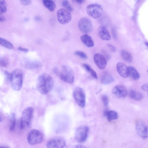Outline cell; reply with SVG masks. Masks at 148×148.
Masks as SVG:
<instances>
[{"instance_id": "d6986e66", "label": "cell", "mask_w": 148, "mask_h": 148, "mask_svg": "<svg viewBox=\"0 0 148 148\" xmlns=\"http://www.w3.org/2000/svg\"><path fill=\"white\" fill-rule=\"evenodd\" d=\"M129 76L134 80H137L140 77V75L137 70L134 67L128 66Z\"/></svg>"}, {"instance_id": "7a4b0ae2", "label": "cell", "mask_w": 148, "mask_h": 148, "mask_svg": "<svg viewBox=\"0 0 148 148\" xmlns=\"http://www.w3.org/2000/svg\"><path fill=\"white\" fill-rule=\"evenodd\" d=\"M8 81L11 88L13 90H20L23 84V73L21 70L19 69L14 70L10 73Z\"/></svg>"}, {"instance_id": "44dd1931", "label": "cell", "mask_w": 148, "mask_h": 148, "mask_svg": "<svg viewBox=\"0 0 148 148\" xmlns=\"http://www.w3.org/2000/svg\"><path fill=\"white\" fill-rule=\"evenodd\" d=\"M129 95L131 98L137 101H140L143 98L142 94L134 90H131L130 91Z\"/></svg>"}, {"instance_id": "e575fe53", "label": "cell", "mask_w": 148, "mask_h": 148, "mask_svg": "<svg viewBox=\"0 0 148 148\" xmlns=\"http://www.w3.org/2000/svg\"><path fill=\"white\" fill-rule=\"evenodd\" d=\"M5 20V18L2 14V13L0 12V21L1 22H2Z\"/></svg>"}, {"instance_id": "ba28073f", "label": "cell", "mask_w": 148, "mask_h": 148, "mask_svg": "<svg viewBox=\"0 0 148 148\" xmlns=\"http://www.w3.org/2000/svg\"><path fill=\"white\" fill-rule=\"evenodd\" d=\"M89 128L88 126L82 125L76 129L75 133V139L79 143L85 142L87 138Z\"/></svg>"}, {"instance_id": "52a82bcc", "label": "cell", "mask_w": 148, "mask_h": 148, "mask_svg": "<svg viewBox=\"0 0 148 148\" xmlns=\"http://www.w3.org/2000/svg\"><path fill=\"white\" fill-rule=\"evenodd\" d=\"M73 98L79 106L85 107L86 104V95L84 90L80 87H76L73 92Z\"/></svg>"}, {"instance_id": "1f68e13d", "label": "cell", "mask_w": 148, "mask_h": 148, "mask_svg": "<svg viewBox=\"0 0 148 148\" xmlns=\"http://www.w3.org/2000/svg\"><path fill=\"white\" fill-rule=\"evenodd\" d=\"M21 4L27 6L30 5L32 1L30 0H20Z\"/></svg>"}, {"instance_id": "d6a6232c", "label": "cell", "mask_w": 148, "mask_h": 148, "mask_svg": "<svg viewBox=\"0 0 148 148\" xmlns=\"http://www.w3.org/2000/svg\"><path fill=\"white\" fill-rule=\"evenodd\" d=\"M106 45L112 52H114L116 51V48L113 45L110 44H107Z\"/></svg>"}, {"instance_id": "8992f818", "label": "cell", "mask_w": 148, "mask_h": 148, "mask_svg": "<svg viewBox=\"0 0 148 148\" xmlns=\"http://www.w3.org/2000/svg\"><path fill=\"white\" fill-rule=\"evenodd\" d=\"M88 14L94 18L100 17L103 13V9L100 4L96 3L91 4L88 5L86 8Z\"/></svg>"}, {"instance_id": "603a6c76", "label": "cell", "mask_w": 148, "mask_h": 148, "mask_svg": "<svg viewBox=\"0 0 148 148\" xmlns=\"http://www.w3.org/2000/svg\"><path fill=\"white\" fill-rule=\"evenodd\" d=\"M104 114L106 116L108 120L109 121L116 119L118 117L117 113L114 110L106 111L104 112Z\"/></svg>"}, {"instance_id": "74e56055", "label": "cell", "mask_w": 148, "mask_h": 148, "mask_svg": "<svg viewBox=\"0 0 148 148\" xmlns=\"http://www.w3.org/2000/svg\"><path fill=\"white\" fill-rule=\"evenodd\" d=\"M75 2L79 4H81L84 2V0H73Z\"/></svg>"}, {"instance_id": "60d3db41", "label": "cell", "mask_w": 148, "mask_h": 148, "mask_svg": "<svg viewBox=\"0 0 148 148\" xmlns=\"http://www.w3.org/2000/svg\"><path fill=\"white\" fill-rule=\"evenodd\" d=\"M136 3H138L141 0H135Z\"/></svg>"}, {"instance_id": "836d02e7", "label": "cell", "mask_w": 148, "mask_h": 148, "mask_svg": "<svg viewBox=\"0 0 148 148\" xmlns=\"http://www.w3.org/2000/svg\"><path fill=\"white\" fill-rule=\"evenodd\" d=\"M141 89L143 90L148 92V84L143 85L141 87Z\"/></svg>"}, {"instance_id": "4316f807", "label": "cell", "mask_w": 148, "mask_h": 148, "mask_svg": "<svg viewBox=\"0 0 148 148\" xmlns=\"http://www.w3.org/2000/svg\"><path fill=\"white\" fill-rule=\"evenodd\" d=\"M0 12L2 13H5L7 10L6 2L5 0H0Z\"/></svg>"}, {"instance_id": "9c48e42d", "label": "cell", "mask_w": 148, "mask_h": 148, "mask_svg": "<svg viewBox=\"0 0 148 148\" xmlns=\"http://www.w3.org/2000/svg\"><path fill=\"white\" fill-rule=\"evenodd\" d=\"M57 17L59 22L62 24L69 23L72 18V16L70 11L64 8L60 9L57 11Z\"/></svg>"}, {"instance_id": "277c9868", "label": "cell", "mask_w": 148, "mask_h": 148, "mask_svg": "<svg viewBox=\"0 0 148 148\" xmlns=\"http://www.w3.org/2000/svg\"><path fill=\"white\" fill-rule=\"evenodd\" d=\"M59 77L62 80L69 84L73 83L75 80V75L73 70L69 66H62L60 69L56 71Z\"/></svg>"}, {"instance_id": "b9f144b4", "label": "cell", "mask_w": 148, "mask_h": 148, "mask_svg": "<svg viewBox=\"0 0 148 148\" xmlns=\"http://www.w3.org/2000/svg\"><path fill=\"white\" fill-rule=\"evenodd\" d=\"M147 72L148 73V70H147Z\"/></svg>"}, {"instance_id": "ab89813d", "label": "cell", "mask_w": 148, "mask_h": 148, "mask_svg": "<svg viewBox=\"0 0 148 148\" xmlns=\"http://www.w3.org/2000/svg\"><path fill=\"white\" fill-rule=\"evenodd\" d=\"M145 44L148 47V42H145Z\"/></svg>"}, {"instance_id": "83f0119b", "label": "cell", "mask_w": 148, "mask_h": 148, "mask_svg": "<svg viewBox=\"0 0 148 148\" xmlns=\"http://www.w3.org/2000/svg\"><path fill=\"white\" fill-rule=\"evenodd\" d=\"M62 4L63 6L69 11L72 12L73 10V9L70 5L68 0H63Z\"/></svg>"}, {"instance_id": "d4e9b609", "label": "cell", "mask_w": 148, "mask_h": 148, "mask_svg": "<svg viewBox=\"0 0 148 148\" xmlns=\"http://www.w3.org/2000/svg\"><path fill=\"white\" fill-rule=\"evenodd\" d=\"M0 44L9 49H11L13 48V45L11 42L3 38H0Z\"/></svg>"}, {"instance_id": "484cf974", "label": "cell", "mask_w": 148, "mask_h": 148, "mask_svg": "<svg viewBox=\"0 0 148 148\" xmlns=\"http://www.w3.org/2000/svg\"><path fill=\"white\" fill-rule=\"evenodd\" d=\"M16 123V117L15 114L12 113L11 115L10 124L9 127V130L12 131L14 129Z\"/></svg>"}, {"instance_id": "5bb4252c", "label": "cell", "mask_w": 148, "mask_h": 148, "mask_svg": "<svg viewBox=\"0 0 148 148\" xmlns=\"http://www.w3.org/2000/svg\"><path fill=\"white\" fill-rule=\"evenodd\" d=\"M95 62L101 70L104 69L107 64V61L105 57L100 53H96L94 56Z\"/></svg>"}, {"instance_id": "f546056e", "label": "cell", "mask_w": 148, "mask_h": 148, "mask_svg": "<svg viewBox=\"0 0 148 148\" xmlns=\"http://www.w3.org/2000/svg\"><path fill=\"white\" fill-rule=\"evenodd\" d=\"M101 100L103 105L106 107L108 106V97L106 95H103L101 97Z\"/></svg>"}, {"instance_id": "8d00e7d4", "label": "cell", "mask_w": 148, "mask_h": 148, "mask_svg": "<svg viewBox=\"0 0 148 148\" xmlns=\"http://www.w3.org/2000/svg\"><path fill=\"white\" fill-rule=\"evenodd\" d=\"M73 148H85L86 147L84 146L81 145H78L73 146L72 147Z\"/></svg>"}, {"instance_id": "cb8c5ba5", "label": "cell", "mask_w": 148, "mask_h": 148, "mask_svg": "<svg viewBox=\"0 0 148 148\" xmlns=\"http://www.w3.org/2000/svg\"><path fill=\"white\" fill-rule=\"evenodd\" d=\"M83 66L94 78L96 79H97L98 77L96 72L88 64L84 63L83 64Z\"/></svg>"}, {"instance_id": "6da1fadb", "label": "cell", "mask_w": 148, "mask_h": 148, "mask_svg": "<svg viewBox=\"0 0 148 148\" xmlns=\"http://www.w3.org/2000/svg\"><path fill=\"white\" fill-rule=\"evenodd\" d=\"M54 84V80L51 76L47 73H43L38 77L36 86L40 93L45 95L51 91Z\"/></svg>"}, {"instance_id": "e0dca14e", "label": "cell", "mask_w": 148, "mask_h": 148, "mask_svg": "<svg viewBox=\"0 0 148 148\" xmlns=\"http://www.w3.org/2000/svg\"><path fill=\"white\" fill-rule=\"evenodd\" d=\"M80 40L83 43L88 47H92L94 46V41L89 35L84 34L80 36Z\"/></svg>"}, {"instance_id": "3957f363", "label": "cell", "mask_w": 148, "mask_h": 148, "mask_svg": "<svg viewBox=\"0 0 148 148\" xmlns=\"http://www.w3.org/2000/svg\"><path fill=\"white\" fill-rule=\"evenodd\" d=\"M34 115V109L31 107L25 108L23 111L21 117L20 127L21 130L29 129L32 123Z\"/></svg>"}, {"instance_id": "4dcf8cb0", "label": "cell", "mask_w": 148, "mask_h": 148, "mask_svg": "<svg viewBox=\"0 0 148 148\" xmlns=\"http://www.w3.org/2000/svg\"><path fill=\"white\" fill-rule=\"evenodd\" d=\"M0 65L2 67L6 66L8 64V62L7 60L4 58H2L0 59Z\"/></svg>"}, {"instance_id": "d590c367", "label": "cell", "mask_w": 148, "mask_h": 148, "mask_svg": "<svg viewBox=\"0 0 148 148\" xmlns=\"http://www.w3.org/2000/svg\"><path fill=\"white\" fill-rule=\"evenodd\" d=\"M18 49L20 51L25 52H27L28 51V49L25 48H23L21 47H18Z\"/></svg>"}, {"instance_id": "2e32d148", "label": "cell", "mask_w": 148, "mask_h": 148, "mask_svg": "<svg viewBox=\"0 0 148 148\" xmlns=\"http://www.w3.org/2000/svg\"><path fill=\"white\" fill-rule=\"evenodd\" d=\"M97 33L99 37L103 40H109L111 39L109 31L104 26H100L98 27Z\"/></svg>"}, {"instance_id": "ffe728a7", "label": "cell", "mask_w": 148, "mask_h": 148, "mask_svg": "<svg viewBox=\"0 0 148 148\" xmlns=\"http://www.w3.org/2000/svg\"><path fill=\"white\" fill-rule=\"evenodd\" d=\"M42 2L44 5L50 11L52 12L54 11L56 5L52 0H42Z\"/></svg>"}, {"instance_id": "5b68a950", "label": "cell", "mask_w": 148, "mask_h": 148, "mask_svg": "<svg viewBox=\"0 0 148 148\" xmlns=\"http://www.w3.org/2000/svg\"><path fill=\"white\" fill-rule=\"evenodd\" d=\"M27 140L31 145H35L40 143L43 140L42 133L38 130L33 129L31 130L28 134Z\"/></svg>"}, {"instance_id": "8fae6325", "label": "cell", "mask_w": 148, "mask_h": 148, "mask_svg": "<svg viewBox=\"0 0 148 148\" xmlns=\"http://www.w3.org/2000/svg\"><path fill=\"white\" fill-rule=\"evenodd\" d=\"M78 27L82 32L85 33H90L92 29L91 21L86 17H83L80 19L78 23Z\"/></svg>"}, {"instance_id": "30bf717a", "label": "cell", "mask_w": 148, "mask_h": 148, "mask_svg": "<svg viewBox=\"0 0 148 148\" xmlns=\"http://www.w3.org/2000/svg\"><path fill=\"white\" fill-rule=\"evenodd\" d=\"M66 145L64 138L61 136H56L48 141L46 144L47 148H63Z\"/></svg>"}, {"instance_id": "f1b7e54d", "label": "cell", "mask_w": 148, "mask_h": 148, "mask_svg": "<svg viewBox=\"0 0 148 148\" xmlns=\"http://www.w3.org/2000/svg\"><path fill=\"white\" fill-rule=\"evenodd\" d=\"M74 54L81 58L86 59L88 58L86 54L84 52L81 51H77L75 52Z\"/></svg>"}, {"instance_id": "4fadbf2b", "label": "cell", "mask_w": 148, "mask_h": 148, "mask_svg": "<svg viewBox=\"0 0 148 148\" xmlns=\"http://www.w3.org/2000/svg\"><path fill=\"white\" fill-rule=\"evenodd\" d=\"M112 92L115 96L121 99L126 97L127 94L126 88L121 85H118L115 86L113 88Z\"/></svg>"}, {"instance_id": "9a60e30c", "label": "cell", "mask_w": 148, "mask_h": 148, "mask_svg": "<svg viewBox=\"0 0 148 148\" xmlns=\"http://www.w3.org/2000/svg\"><path fill=\"white\" fill-rule=\"evenodd\" d=\"M116 68L118 73L122 77L126 78L129 76L128 66L124 63L118 62L116 64Z\"/></svg>"}, {"instance_id": "7c38bea8", "label": "cell", "mask_w": 148, "mask_h": 148, "mask_svg": "<svg viewBox=\"0 0 148 148\" xmlns=\"http://www.w3.org/2000/svg\"><path fill=\"white\" fill-rule=\"evenodd\" d=\"M136 129L138 135L143 138L148 137V126L142 121H138L136 125Z\"/></svg>"}, {"instance_id": "7402d4cb", "label": "cell", "mask_w": 148, "mask_h": 148, "mask_svg": "<svg viewBox=\"0 0 148 148\" xmlns=\"http://www.w3.org/2000/svg\"><path fill=\"white\" fill-rule=\"evenodd\" d=\"M121 55L123 59L126 62L131 63L132 61L133 56L129 51L123 50L121 51Z\"/></svg>"}, {"instance_id": "f35d334b", "label": "cell", "mask_w": 148, "mask_h": 148, "mask_svg": "<svg viewBox=\"0 0 148 148\" xmlns=\"http://www.w3.org/2000/svg\"><path fill=\"white\" fill-rule=\"evenodd\" d=\"M35 19H36V21H40V17L38 16L36 17Z\"/></svg>"}, {"instance_id": "ac0fdd59", "label": "cell", "mask_w": 148, "mask_h": 148, "mask_svg": "<svg viewBox=\"0 0 148 148\" xmlns=\"http://www.w3.org/2000/svg\"><path fill=\"white\" fill-rule=\"evenodd\" d=\"M113 77L111 74L108 72L103 73L101 77V82L104 84H109L114 81Z\"/></svg>"}]
</instances>
